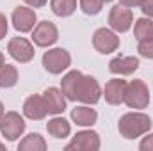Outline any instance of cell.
<instances>
[{"label":"cell","instance_id":"ffe728a7","mask_svg":"<svg viewBox=\"0 0 153 151\" xmlns=\"http://www.w3.org/2000/svg\"><path fill=\"white\" fill-rule=\"evenodd\" d=\"M18 82V70L13 64H2L0 66V87H13Z\"/></svg>","mask_w":153,"mask_h":151},{"label":"cell","instance_id":"7c38bea8","mask_svg":"<svg viewBox=\"0 0 153 151\" xmlns=\"http://www.w3.org/2000/svg\"><path fill=\"white\" fill-rule=\"evenodd\" d=\"M23 114L32 119V121H41L46 117L48 109H46V103H45V98L39 96V94H32L25 100L23 103Z\"/></svg>","mask_w":153,"mask_h":151},{"label":"cell","instance_id":"83f0119b","mask_svg":"<svg viewBox=\"0 0 153 151\" xmlns=\"http://www.w3.org/2000/svg\"><path fill=\"white\" fill-rule=\"evenodd\" d=\"M25 4H29L30 7H43L48 0H23Z\"/></svg>","mask_w":153,"mask_h":151},{"label":"cell","instance_id":"52a82bcc","mask_svg":"<svg viewBox=\"0 0 153 151\" xmlns=\"http://www.w3.org/2000/svg\"><path fill=\"white\" fill-rule=\"evenodd\" d=\"M93 46L96 48V52L100 53H112L119 48V38L114 30L111 29H98L93 34Z\"/></svg>","mask_w":153,"mask_h":151},{"label":"cell","instance_id":"9c48e42d","mask_svg":"<svg viewBox=\"0 0 153 151\" xmlns=\"http://www.w3.org/2000/svg\"><path fill=\"white\" fill-rule=\"evenodd\" d=\"M7 52L14 61L22 62V64L30 62L34 59V53H36L32 43L25 38H13L7 44Z\"/></svg>","mask_w":153,"mask_h":151},{"label":"cell","instance_id":"ba28073f","mask_svg":"<svg viewBox=\"0 0 153 151\" xmlns=\"http://www.w3.org/2000/svg\"><path fill=\"white\" fill-rule=\"evenodd\" d=\"M132 23H134V14H132V11L126 5L117 4V5H114L111 9V13H109V25H111L112 30L126 32V30H130Z\"/></svg>","mask_w":153,"mask_h":151},{"label":"cell","instance_id":"4dcf8cb0","mask_svg":"<svg viewBox=\"0 0 153 151\" xmlns=\"http://www.w3.org/2000/svg\"><path fill=\"white\" fill-rule=\"evenodd\" d=\"M0 150H4V144H0Z\"/></svg>","mask_w":153,"mask_h":151},{"label":"cell","instance_id":"1f68e13d","mask_svg":"<svg viewBox=\"0 0 153 151\" xmlns=\"http://www.w3.org/2000/svg\"><path fill=\"white\" fill-rule=\"evenodd\" d=\"M105 2H112V0H105Z\"/></svg>","mask_w":153,"mask_h":151},{"label":"cell","instance_id":"ac0fdd59","mask_svg":"<svg viewBox=\"0 0 153 151\" xmlns=\"http://www.w3.org/2000/svg\"><path fill=\"white\" fill-rule=\"evenodd\" d=\"M20 151H45L46 150V142L39 133H29L27 137H23V141H20L18 144Z\"/></svg>","mask_w":153,"mask_h":151},{"label":"cell","instance_id":"603a6c76","mask_svg":"<svg viewBox=\"0 0 153 151\" xmlns=\"http://www.w3.org/2000/svg\"><path fill=\"white\" fill-rule=\"evenodd\" d=\"M137 52H139L143 57H146V59H153V39H144V41H139Z\"/></svg>","mask_w":153,"mask_h":151},{"label":"cell","instance_id":"d6986e66","mask_svg":"<svg viewBox=\"0 0 153 151\" xmlns=\"http://www.w3.org/2000/svg\"><path fill=\"white\" fill-rule=\"evenodd\" d=\"M134 36L137 41L153 39V20L152 18H139L134 25Z\"/></svg>","mask_w":153,"mask_h":151},{"label":"cell","instance_id":"f1b7e54d","mask_svg":"<svg viewBox=\"0 0 153 151\" xmlns=\"http://www.w3.org/2000/svg\"><path fill=\"white\" fill-rule=\"evenodd\" d=\"M4 114H5V112H4V105H2V101H0V119H2V115H4Z\"/></svg>","mask_w":153,"mask_h":151},{"label":"cell","instance_id":"5bb4252c","mask_svg":"<svg viewBox=\"0 0 153 151\" xmlns=\"http://www.w3.org/2000/svg\"><path fill=\"white\" fill-rule=\"evenodd\" d=\"M125 91H126V82L121 78H112L105 84L103 96L109 105H119L125 100Z\"/></svg>","mask_w":153,"mask_h":151},{"label":"cell","instance_id":"4316f807","mask_svg":"<svg viewBox=\"0 0 153 151\" xmlns=\"http://www.w3.org/2000/svg\"><path fill=\"white\" fill-rule=\"evenodd\" d=\"M121 5H126V7H141L143 0H119Z\"/></svg>","mask_w":153,"mask_h":151},{"label":"cell","instance_id":"5b68a950","mask_svg":"<svg viewBox=\"0 0 153 151\" xmlns=\"http://www.w3.org/2000/svg\"><path fill=\"white\" fill-rule=\"evenodd\" d=\"M0 132L7 141H16L25 132V121L18 112H5L0 119Z\"/></svg>","mask_w":153,"mask_h":151},{"label":"cell","instance_id":"2e32d148","mask_svg":"<svg viewBox=\"0 0 153 151\" xmlns=\"http://www.w3.org/2000/svg\"><path fill=\"white\" fill-rule=\"evenodd\" d=\"M71 119L78 126H93L98 119V114H96L94 109H91L87 105H82V107H76V109L71 110Z\"/></svg>","mask_w":153,"mask_h":151},{"label":"cell","instance_id":"9a60e30c","mask_svg":"<svg viewBox=\"0 0 153 151\" xmlns=\"http://www.w3.org/2000/svg\"><path fill=\"white\" fill-rule=\"evenodd\" d=\"M139 68L137 57H116L109 62V70L114 75H132Z\"/></svg>","mask_w":153,"mask_h":151},{"label":"cell","instance_id":"8fae6325","mask_svg":"<svg viewBox=\"0 0 153 151\" xmlns=\"http://www.w3.org/2000/svg\"><path fill=\"white\" fill-rule=\"evenodd\" d=\"M13 25L18 32H30L36 27V11L25 5H18L13 11Z\"/></svg>","mask_w":153,"mask_h":151},{"label":"cell","instance_id":"f546056e","mask_svg":"<svg viewBox=\"0 0 153 151\" xmlns=\"http://www.w3.org/2000/svg\"><path fill=\"white\" fill-rule=\"evenodd\" d=\"M4 62H5V59H4V53H2V52H0V66H2V64H4Z\"/></svg>","mask_w":153,"mask_h":151},{"label":"cell","instance_id":"6da1fadb","mask_svg":"<svg viewBox=\"0 0 153 151\" xmlns=\"http://www.w3.org/2000/svg\"><path fill=\"white\" fill-rule=\"evenodd\" d=\"M61 91L66 96V100L80 101L85 105H94L102 98L100 84L94 76L82 75L78 70H73L62 76L61 80Z\"/></svg>","mask_w":153,"mask_h":151},{"label":"cell","instance_id":"7a4b0ae2","mask_svg":"<svg viewBox=\"0 0 153 151\" xmlns=\"http://www.w3.org/2000/svg\"><path fill=\"white\" fill-rule=\"evenodd\" d=\"M152 128V119L150 115L143 112H128L121 115L119 123H117V130L121 133V137L125 139H137L144 133H148Z\"/></svg>","mask_w":153,"mask_h":151},{"label":"cell","instance_id":"4fadbf2b","mask_svg":"<svg viewBox=\"0 0 153 151\" xmlns=\"http://www.w3.org/2000/svg\"><path fill=\"white\" fill-rule=\"evenodd\" d=\"M43 98H45L48 114L57 115V114H62L66 110V96L62 94V91H59L55 87H48L43 93Z\"/></svg>","mask_w":153,"mask_h":151},{"label":"cell","instance_id":"d4e9b609","mask_svg":"<svg viewBox=\"0 0 153 151\" xmlns=\"http://www.w3.org/2000/svg\"><path fill=\"white\" fill-rule=\"evenodd\" d=\"M141 9H143V13H144L148 18H153V0H143Z\"/></svg>","mask_w":153,"mask_h":151},{"label":"cell","instance_id":"7402d4cb","mask_svg":"<svg viewBox=\"0 0 153 151\" xmlns=\"http://www.w3.org/2000/svg\"><path fill=\"white\" fill-rule=\"evenodd\" d=\"M103 4H105V0H80L82 11L85 14H91V16H94V14H98L102 11Z\"/></svg>","mask_w":153,"mask_h":151},{"label":"cell","instance_id":"e0dca14e","mask_svg":"<svg viewBox=\"0 0 153 151\" xmlns=\"http://www.w3.org/2000/svg\"><path fill=\"white\" fill-rule=\"evenodd\" d=\"M46 130L55 139H66L70 135V132H71V126L64 117H53V119H50L46 123Z\"/></svg>","mask_w":153,"mask_h":151},{"label":"cell","instance_id":"cb8c5ba5","mask_svg":"<svg viewBox=\"0 0 153 151\" xmlns=\"http://www.w3.org/2000/svg\"><path fill=\"white\" fill-rule=\"evenodd\" d=\"M139 150L141 151H153V133H148V135L141 141Z\"/></svg>","mask_w":153,"mask_h":151},{"label":"cell","instance_id":"30bf717a","mask_svg":"<svg viewBox=\"0 0 153 151\" xmlns=\"http://www.w3.org/2000/svg\"><path fill=\"white\" fill-rule=\"evenodd\" d=\"M73 150H82V151L100 150V135L94 130L78 132L75 137L71 139V142L66 146V151H73Z\"/></svg>","mask_w":153,"mask_h":151},{"label":"cell","instance_id":"484cf974","mask_svg":"<svg viewBox=\"0 0 153 151\" xmlns=\"http://www.w3.org/2000/svg\"><path fill=\"white\" fill-rule=\"evenodd\" d=\"M5 34H7V18L0 13V39L5 38Z\"/></svg>","mask_w":153,"mask_h":151},{"label":"cell","instance_id":"44dd1931","mask_svg":"<svg viewBox=\"0 0 153 151\" xmlns=\"http://www.w3.org/2000/svg\"><path fill=\"white\" fill-rule=\"evenodd\" d=\"M50 5H52L53 14H57L61 18H66V16L75 13L76 0H50Z\"/></svg>","mask_w":153,"mask_h":151},{"label":"cell","instance_id":"277c9868","mask_svg":"<svg viewBox=\"0 0 153 151\" xmlns=\"http://www.w3.org/2000/svg\"><path fill=\"white\" fill-rule=\"evenodd\" d=\"M71 64V55L64 48H52L43 55V66L52 75H61Z\"/></svg>","mask_w":153,"mask_h":151},{"label":"cell","instance_id":"3957f363","mask_svg":"<svg viewBox=\"0 0 153 151\" xmlns=\"http://www.w3.org/2000/svg\"><path fill=\"white\" fill-rule=\"evenodd\" d=\"M123 103H126V107L130 109H146L150 103V91L148 85L143 80H132L126 84V91H125V100Z\"/></svg>","mask_w":153,"mask_h":151},{"label":"cell","instance_id":"8992f818","mask_svg":"<svg viewBox=\"0 0 153 151\" xmlns=\"http://www.w3.org/2000/svg\"><path fill=\"white\" fill-rule=\"evenodd\" d=\"M57 39H59V30L48 20H43L41 23H36V27L32 29V41L36 46H41V48L52 46Z\"/></svg>","mask_w":153,"mask_h":151}]
</instances>
